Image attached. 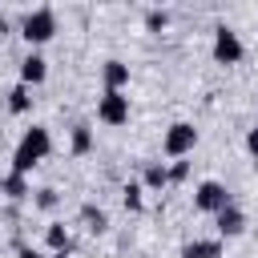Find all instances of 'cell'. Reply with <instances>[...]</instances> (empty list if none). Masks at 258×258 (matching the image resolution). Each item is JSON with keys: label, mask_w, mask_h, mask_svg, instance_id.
<instances>
[{"label": "cell", "mask_w": 258, "mask_h": 258, "mask_svg": "<svg viewBox=\"0 0 258 258\" xmlns=\"http://www.w3.org/2000/svg\"><path fill=\"white\" fill-rule=\"evenodd\" d=\"M48 153H52V133H48L44 125H32V129L20 133V141H16V149H12V169L28 177Z\"/></svg>", "instance_id": "cell-1"}, {"label": "cell", "mask_w": 258, "mask_h": 258, "mask_svg": "<svg viewBox=\"0 0 258 258\" xmlns=\"http://www.w3.org/2000/svg\"><path fill=\"white\" fill-rule=\"evenodd\" d=\"M56 12L48 8V4H40V8H32V12H24V20H20V36H24V44L32 48V52H40V44H48L52 36H56Z\"/></svg>", "instance_id": "cell-2"}, {"label": "cell", "mask_w": 258, "mask_h": 258, "mask_svg": "<svg viewBox=\"0 0 258 258\" xmlns=\"http://www.w3.org/2000/svg\"><path fill=\"white\" fill-rule=\"evenodd\" d=\"M226 206H234V194L226 189V181H218V177H206V181H198L194 185V210L198 214H222Z\"/></svg>", "instance_id": "cell-3"}, {"label": "cell", "mask_w": 258, "mask_h": 258, "mask_svg": "<svg viewBox=\"0 0 258 258\" xmlns=\"http://www.w3.org/2000/svg\"><path fill=\"white\" fill-rule=\"evenodd\" d=\"M210 56H214V64H238L242 56H246V44H242V36H238V28H230V24H218L214 28V44H210Z\"/></svg>", "instance_id": "cell-4"}, {"label": "cell", "mask_w": 258, "mask_h": 258, "mask_svg": "<svg viewBox=\"0 0 258 258\" xmlns=\"http://www.w3.org/2000/svg\"><path fill=\"white\" fill-rule=\"evenodd\" d=\"M194 145H198V129H194V121H173V125L165 129V137H161V153H165L169 161L189 157Z\"/></svg>", "instance_id": "cell-5"}, {"label": "cell", "mask_w": 258, "mask_h": 258, "mask_svg": "<svg viewBox=\"0 0 258 258\" xmlns=\"http://www.w3.org/2000/svg\"><path fill=\"white\" fill-rule=\"evenodd\" d=\"M97 121L109 125V129L129 125V97H125V93H109V89H101V97H97Z\"/></svg>", "instance_id": "cell-6"}, {"label": "cell", "mask_w": 258, "mask_h": 258, "mask_svg": "<svg viewBox=\"0 0 258 258\" xmlns=\"http://www.w3.org/2000/svg\"><path fill=\"white\" fill-rule=\"evenodd\" d=\"M214 238H222V242H230V238H242L246 234V210L234 202V206H226L222 214H214Z\"/></svg>", "instance_id": "cell-7"}, {"label": "cell", "mask_w": 258, "mask_h": 258, "mask_svg": "<svg viewBox=\"0 0 258 258\" xmlns=\"http://www.w3.org/2000/svg\"><path fill=\"white\" fill-rule=\"evenodd\" d=\"M48 81V60H44V52H32L28 48V56L20 60V85L24 89H36V85H44Z\"/></svg>", "instance_id": "cell-8"}, {"label": "cell", "mask_w": 258, "mask_h": 258, "mask_svg": "<svg viewBox=\"0 0 258 258\" xmlns=\"http://www.w3.org/2000/svg\"><path fill=\"white\" fill-rule=\"evenodd\" d=\"M222 254H226V242L222 238H189L177 250V258H222Z\"/></svg>", "instance_id": "cell-9"}, {"label": "cell", "mask_w": 258, "mask_h": 258, "mask_svg": "<svg viewBox=\"0 0 258 258\" xmlns=\"http://www.w3.org/2000/svg\"><path fill=\"white\" fill-rule=\"evenodd\" d=\"M101 85H105L109 93H125V89H129V64L117 60V56H109V60L101 64Z\"/></svg>", "instance_id": "cell-10"}, {"label": "cell", "mask_w": 258, "mask_h": 258, "mask_svg": "<svg viewBox=\"0 0 258 258\" xmlns=\"http://www.w3.org/2000/svg\"><path fill=\"white\" fill-rule=\"evenodd\" d=\"M169 185V161H145L141 165V189L145 194H161Z\"/></svg>", "instance_id": "cell-11"}, {"label": "cell", "mask_w": 258, "mask_h": 258, "mask_svg": "<svg viewBox=\"0 0 258 258\" xmlns=\"http://www.w3.org/2000/svg\"><path fill=\"white\" fill-rule=\"evenodd\" d=\"M0 194H4V202H24V198H32V185H28L24 173L8 169V173L0 177Z\"/></svg>", "instance_id": "cell-12"}, {"label": "cell", "mask_w": 258, "mask_h": 258, "mask_svg": "<svg viewBox=\"0 0 258 258\" xmlns=\"http://www.w3.org/2000/svg\"><path fill=\"white\" fill-rule=\"evenodd\" d=\"M44 246H48V254H73V234H69V226H64V222L44 226Z\"/></svg>", "instance_id": "cell-13"}, {"label": "cell", "mask_w": 258, "mask_h": 258, "mask_svg": "<svg viewBox=\"0 0 258 258\" xmlns=\"http://www.w3.org/2000/svg\"><path fill=\"white\" fill-rule=\"evenodd\" d=\"M69 149H73V157H89L93 153V125L89 121H77L69 129Z\"/></svg>", "instance_id": "cell-14"}, {"label": "cell", "mask_w": 258, "mask_h": 258, "mask_svg": "<svg viewBox=\"0 0 258 258\" xmlns=\"http://www.w3.org/2000/svg\"><path fill=\"white\" fill-rule=\"evenodd\" d=\"M81 222H85L89 234H105V230H109V214H105L97 202H85V206H81Z\"/></svg>", "instance_id": "cell-15"}, {"label": "cell", "mask_w": 258, "mask_h": 258, "mask_svg": "<svg viewBox=\"0 0 258 258\" xmlns=\"http://www.w3.org/2000/svg\"><path fill=\"white\" fill-rule=\"evenodd\" d=\"M4 101H8V113H12V117H24V113L32 109V89H24V85H12V89L4 93Z\"/></svg>", "instance_id": "cell-16"}, {"label": "cell", "mask_w": 258, "mask_h": 258, "mask_svg": "<svg viewBox=\"0 0 258 258\" xmlns=\"http://www.w3.org/2000/svg\"><path fill=\"white\" fill-rule=\"evenodd\" d=\"M121 206H125L129 214H141V210H145V189H141V181H125V185H121Z\"/></svg>", "instance_id": "cell-17"}, {"label": "cell", "mask_w": 258, "mask_h": 258, "mask_svg": "<svg viewBox=\"0 0 258 258\" xmlns=\"http://www.w3.org/2000/svg\"><path fill=\"white\" fill-rule=\"evenodd\" d=\"M32 206H36L40 214H56V206H60V194H56L52 185H40V189H32Z\"/></svg>", "instance_id": "cell-18"}, {"label": "cell", "mask_w": 258, "mask_h": 258, "mask_svg": "<svg viewBox=\"0 0 258 258\" xmlns=\"http://www.w3.org/2000/svg\"><path fill=\"white\" fill-rule=\"evenodd\" d=\"M169 28V12L165 8H149L145 12V32H165Z\"/></svg>", "instance_id": "cell-19"}, {"label": "cell", "mask_w": 258, "mask_h": 258, "mask_svg": "<svg viewBox=\"0 0 258 258\" xmlns=\"http://www.w3.org/2000/svg\"><path fill=\"white\" fill-rule=\"evenodd\" d=\"M181 181H189V161L181 157V161H169V185H181Z\"/></svg>", "instance_id": "cell-20"}, {"label": "cell", "mask_w": 258, "mask_h": 258, "mask_svg": "<svg viewBox=\"0 0 258 258\" xmlns=\"http://www.w3.org/2000/svg\"><path fill=\"white\" fill-rule=\"evenodd\" d=\"M246 153L254 157V165H258V125L254 129H246Z\"/></svg>", "instance_id": "cell-21"}, {"label": "cell", "mask_w": 258, "mask_h": 258, "mask_svg": "<svg viewBox=\"0 0 258 258\" xmlns=\"http://www.w3.org/2000/svg\"><path fill=\"white\" fill-rule=\"evenodd\" d=\"M16 258H48V254H44V250H36V246H20V250H16Z\"/></svg>", "instance_id": "cell-22"}, {"label": "cell", "mask_w": 258, "mask_h": 258, "mask_svg": "<svg viewBox=\"0 0 258 258\" xmlns=\"http://www.w3.org/2000/svg\"><path fill=\"white\" fill-rule=\"evenodd\" d=\"M8 28H12V24H8V16L0 12V32H8Z\"/></svg>", "instance_id": "cell-23"}, {"label": "cell", "mask_w": 258, "mask_h": 258, "mask_svg": "<svg viewBox=\"0 0 258 258\" xmlns=\"http://www.w3.org/2000/svg\"><path fill=\"white\" fill-rule=\"evenodd\" d=\"M48 258H69V254H48Z\"/></svg>", "instance_id": "cell-24"}]
</instances>
